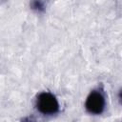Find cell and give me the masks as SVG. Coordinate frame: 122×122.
Here are the masks:
<instances>
[{
  "label": "cell",
  "mask_w": 122,
  "mask_h": 122,
  "mask_svg": "<svg viewBox=\"0 0 122 122\" xmlns=\"http://www.w3.org/2000/svg\"><path fill=\"white\" fill-rule=\"evenodd\" d=\"M36 108L41 113L45 115H51L58 112L59 104L56 97L52 93L42 92L37 96Z\"/></svg>",
  "instance_id": "cell-1"
},
{
  "label": "cell",
  "mask_w": 122,
  "mask_h": 122,
  "mask_svg": "<svg viewBox=\"0 0 122 122\" xmlns=\"http://www.w3.org/2000/svg\"><path fill=\"white\" fill-rule=\"evenodd\" d=\"M86 110L92 114H100L105 109V97L99 91H92L87 97Z\"/></svg>",
  "instance_id": "cell-2"
},
{
  "label": "cell",
  "mask_w": 122,
  "mask_h": 122,
  "mask_svg": "<svg viewBox=\"0 0 122 122\" xmlns=\"http://www.w3.org/2000/svg\"><path fill=\"white\" fill-rule=\"evenodd\" d=\"M30 5H31V8H32L33 10H44V3H43V2L34 1V2H32Z\"/></svg>",
  "instance_id": "cell-3"
},
{
  "label": "cell",
  "mask_w": 122,
  "mask_h": 122,
  "mask_svg": "<svg viewBox=\"0 0 122 122\" xmlns=\"http://www.w3.org/2000/svg\"><path fill=\"white\" fill-rule=\"evenodd\" d=\"M22 122H37L33 117H25L23 120H22Z\"/></svg>",
  "instance_id": "cell-4"
},
{
  "label": "cell",
  "mask_w": 122,
  "mask_h": 122,
  "mask_svg": "<svg viewBox=\"0 0 122 122\" xmlns=\"http://www.w3.org/2000/svg\"><path fill=\"white\" fill-rule=\"evenodd\" d=\"M119 99H120V101L122 102V91L119 92Z\"/></svg>",
  "instance_id": "cell-5"
}]
</instances>
